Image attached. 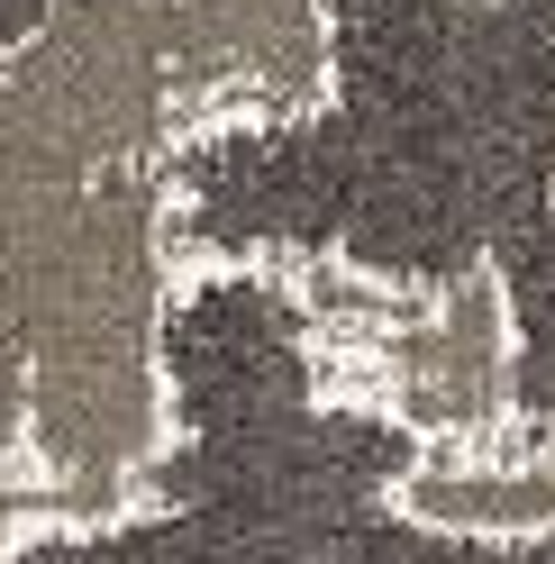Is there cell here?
I'll use <instances>...</instances> for the list:
<instances>
[{
  "instance_id": "5",
  "label": "cell",
  "mask_w": 555,
  "mask_h": 564,
  "mask_svg": "<svg viewBox=\"0 0 555 564\" xmlns=\"http://www.w3.org/2000/svg\"><path fill=\"white\" fill-rule=\"evenodd\" d=\"M155 28L192 128L228 110H301L328 64L319 0H155Z\"/></svg>"
},
{
  "instance_id": "1",
  "label": "cell",
  "mask_w": 555,
  "mask_h": 564,
  "mask_svg": "<svg viewBox=\"0 0 555 564\" xmlns=\"http://www.w3.org/2000/svg\"><path fill=\"white\" fill-rule=\"evenodd\" d=\"M301 110L200 119L164 155L183 264L446 292L555 200V0H319Z\"/></svg>"
},
{
  "instance_id": "3",
  "label": "cell",
  "mask_w": 555,
  "mask_h": 564,
  "mask_svg": "<svg viewBox=\"0 0 555 564\" xmlns=\"http://www.w3.org/2000/svg\"><path fill=\"white\" fill-rule=\"evenodd\" d=\"M164 164L100 183H0V474L37 519L119 510L164 437L173 301Z\"/></svg>"
},
{
  "instance_id": "7",
  "label": "cell",
  "mask_w": 555,
  "mask_h": 564,
  "mask_svg": "<svg viewBox=\"0 0 555 564\" xmlns=\"http://www.w3.org/2000/svg\"><path fill=\"white\" fill-rule=\"evenodd\" d=\"M46 10H55V0H0V46H19V37H28V28H37Z\"/></svg>"
},
{
  "instance_id": "6",
  "label": "cell",
  "mask_w": 555,
  "mask_h": 564,
  "mask_svg": "<svg viewBox=\"0 0 555 564\" xmlns=\"http://www.w3.org/2000/svg\"><path fill=\"white\" fill-rule=\"evenodd\" d=\"M28 519H37V501H28V482H19V474H0V564L19 555V538H28Z\"/></svg>"
},
{
  "instance_id": "2",
  "label": "cell",
  "mask_w": 555,
  "mask_h": 564,
  "mask_svg": "<svg viewBox=\"0 0 555 564\" xmlns=\"http://www.w3.org/2000/svg\"><path fill=\"white\" fill-rule=\"evenodd\" d=\"M155 373L164 437L137 491L91 519H28L10 564H555V528L456 538L401 510L420 437L337 373L301 273H173Z\"/></svg>"
},
{
  "instance_id": "4",
  "label": "cell",
  "mask_w": 555,
  "mask_h": 564,
  "mask_svg": "<svg viewBox=\"0 0 555 564\" xmlns=\"http://www.w3.org/2000/svg\"><path fill=\"white\" fill-rule=\"evenodd\" d=\"M192 137V100L164 64L155 0H55L0 46V183L155 173Z\"/></svg>"
}]
</instances>
